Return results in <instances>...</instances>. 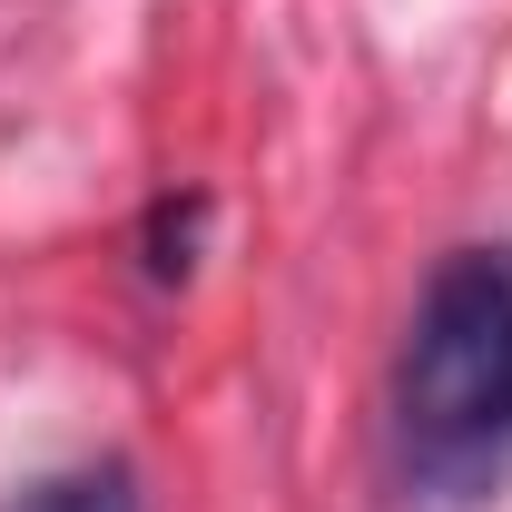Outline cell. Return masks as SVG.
<instances>
[{
  "mask_svg": "<svg viewBox=\"0 0 512 512\" xmlns=\"http://www.w3.org/2000/svg\"><path fill=\"white\" fill-rule=\"evenodd\" d=\"M512 463V237L453 247L394 355V473L424 503H483Z\"/></svg>",
  "mask_w": 512,
  "mask_h": 512,
  "instance_id": "1",
  "label": "cell"
},
{
  "mask_svg": "<svg viewBox=\"0 0 512 512\" xmlns=\"http://www.w3.org/2000/svg\"><path fill=\"white\" fill-rule=\"evenodd\" d=\"M0 512H138V473H128V463H69L50 483L10 493Z\"/></svg>",
  "mask_w": 512,
  "mask_h": 512,
  "instance_id": "2",
  "label": "cell"
}]
</instances>
